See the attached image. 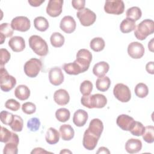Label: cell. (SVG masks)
<instances>
[{
    "mask_svg": "<svg viewBox=\"0 0 154 154\" xmlns=\"http://www.w3.org/2000/svg\"><path fill=\"white\" fill-rule=\"evenodd\" d=\"M113 94L116 98L122 102H128L131 98L130 89L122 83H118L114 86Z\"/></svg>",
    "mask_w": 154,
    "mask_h": 154,
    "instance_id": "cell-6",
    "label": "cell"
},
{
    "mask_svg": "<svg viewBox=\"0 0 154 154\" xmlns=\"http://www.w3.org/2000/svg\"><path fill=\"white\" fill-rule=\"evenodd\" d=\"M70 111L67 108H60L55 112L56 119L60 122H66L70 119Z\"/></svg>",
    "mask_w": 154,
    "mask_h": 154,
    "instance_id": "cell-35",
    "label": "cell"
},
{
    "mask_svg": "<svg viewBox=\"0 0 154 154\" xmlns=\"http://www.w3.org/2000/svg\"><path fill=\"white\" fill-rule=\"evenodd\" d=\"M40 126V120L37 117H32L28 120L27 122V128L32 132L37 131Z\"/></svg>",
    "mask_w": 154,
    "mask_h": 154,
    "instance_id": "cell-42",
    "label": "cell"
},
{
    "mask_svg": "<svg viewBox=\"0 0 154 154\" xmlns=\"http://www.w3.org/2000/svg\"><path fill=\"white\" fill-rule=\"evenodd\" d=\"M146 71L149 73H150L152 75H153L154 73V70H153V61H150L147 63L146 66Z\"/></svg>",
    "mask_w": 154,
    "mask_h": 154,
    "instance_id": "cell-48",
    "label": "cell"
},
{
    "mask_svg": "<svg viewBox=\"0 0 154 154\" xmlns=\"http://www.w3.org/2000/svg\"><path fill=\"white\" fill-rule=\"evenodd\" d=\"M136 28L135 22L126 18L121 22L120 25V29L123 33H129L134 31Z\"/></svg>",
    "mask_w": 154,
    "mask_h": 154,
    "instance_id": "cell-31",
    "label": "cell"
},
{
    "mask_svg": "<svg viewBox=\"0 0 154 154\" xmlns=\"http://www.w3.org/2000/svg\"><path fill=\"white\" fill-rule=\"evenodd\" d=\"M142 136L146 142L152 143L154 141V127L153 126H146Z\"/></svg>",
    "mask_w": 154,
    "mask_h": 154,
    "instance_id": "cell-37",
    "label": "cell"
},
{
    "mask_svg": "<svg viewBox=\"0 0 154 154\" xmlns=\"http://www.w3.org/2000/svg\"><path fill=\"white\" fill-rule=\"evenodd\" d=\"M29 45L34 52L40 57L46 56L48 53L47 43L39 35H31L29 38Z\"/></svg>",
    "mask_w": 154,
    "mask_h": 154,
    "instance_id": "cell-3",
    "label": "cell"
},
{
    "mask_svg": "<svg viewBox=\"0 0 154 154\" xmlns=\"http://www.w3.org/2000/svg\"><path fill=\"white\" fill-rule=\"evenodd\" d=\"M134 91L136 96L140 98H144L146 97L149 93V89L147 86L142 82L137 84Z\"/></svg>",
    "mask_w": 154,
    "mask_h": 154,
    "instance_id": "cell-36",
    "label": "cell"
},
{
    "mask_svg": "<svg viewBox=\"0 0 154 154\" xmlns=\"http://www.w3.org/2000/svg\"><path fill=\"white\" fill-rule=\"evenodd\" d=\"M76 16L81 25L84 26H89L93 25L96 19V14L87 8L78 11L76 13Z\"/></svg>",
    "mask_w": 154,
    "mask_h": 154,
    "instance_id": "cell-7",
    "label": "cell"
},
{
    "mask_svg": "<svg viewBox=\"0 0 154 154\" xmlns=\"http://www.w3.org/2000/svg\"><path fill=\"white\" fill-rule=\"evenodd\" d=\"M125 4L122 0L106 1L104 5V10L108 14L119 15L124 12Z\"/></svg>",
    "mask_w": 154,
    "mask_h": 154,
    "instance_id": "cell-8",
    "label": "cell"
},
{
    "mask_svg": "<svg viewBox=\"0 0 154 154\" xmlns=\"http://www.w3.org/2000/svg\"><path fill=\"white\" fill-rule=\"evenodd\" d=\"M19 137L18 135L13 133L12 134V137L11 140L6 143L4 147V154H17L18 152L17 146L19 144Z\"/></svg>",
    "mask_w": 154,
    "mask_h": 154,
    "instance_id": "cell-16",
    "label": "cell"
},
{
    "mask_svg": "<svg viewBox=\"0 0 154 154\" xmlns=\"http://www.w3.org/2000/svg\"><path fill=\"white\" fill-rule=\"evenodd\" d=\"M71 153L72 152H70V151H69V150H67V149H64V150H61V152H60V153Z\"/></svg>",
    "mask_w": 154,
    "mask_h": 154,
    "instance_id": "cell-53",
    "label": "cell"
},
{
    "mask_svg": "<svg viewBox=\"0 0 154 154\" xmlns=\"http://www.w3.org/2000/svg\"><path fill=\"white\" fill-rule=\"evenodd\" d=\"M93 90V84L88 80H85L80 85V91L83 95L90 94Z\"/></svg>",
    "mask_w": 154,
    "mask_h": 154,
    "instance_id": "cell-40",
    "label": "cell"
},
{
    "mask_svg": "<svg viewBox=\"0 0 154 154\" xmlns=\"http://www.w3.org/2000/svg\"><path fill=\"white\" fill-rule=\"evenodd\" d=\"M8 46L13 51L19 52L23 51L25 48V42L23 37L14 36L9 40Z\"/></svg>",
    "mask_w": 154,
    "mask_h": 154,
    "instance_id": "cell-18",
    "label": "cell"
},
{
    "mask_svg": "<svg viewBox=\"0 0 154 154\" xmlns=\"http://www.w3.org/2000/svg\"><path fill=\"white\" fill-rule=\"evenodd\" d=\"M11 26L14 30L20 32H25L30 28L31 22L27 17L17 16L12 19Z\"/></svg>",
    "mask_w": 154,
    "mask_h": 154,
    "instance_id": "cell-10",
    "label": "cell"
},
{
    "mask_svg": "<svg viewBox=\"0 0 154 154\" xmlns=\"http://www.w3.org/2000/svg\"><path fill=\"white\" fill-rule=\"evenodd\" d=\"M0 118L3 124L10 126L13 120L14 115L6 111H2L0 113Z\"/></svg>",
    "mask_w": 154,
    "mask_h": 154,
    "instance_id": "cell-41",
    "label": "cell"
},
{
    "mask_svg": "<svg viewBox=\"0 0 154 154\" xmlns=\"http://www.w3.org/2000/svg\"><path fill=\"white\" fill-rule=\"evenodd\" d=\"M14 95L18 99L25 100L29 98L30 96V90L26 85H19L14 90Z\"/></svg>",
    "mask_w": 154,
    "mask_h": 154,
    "instance_id": "cell-26",
    "label": "cell"
},
{
    "mask_svg": "<svg viewBox=\"0 0 154 154\" xmlns=\"http://www.w3.org/2000/svg\"><path fill=\"white\" fill-rule=\"evenodd\" d=\"M111 85L110 79L108 76H102L99 78L96 81V88L100 91H106Z\"/></svg>",
    "mask_w": 154,
    "mask_h": 154,
    "instance_id": "cell-29",
    "label": "cell"
},
{
    "mask_svg": "<svg viewBox=\"0 0 154 154\" xmlns=\"http://www.w3.org/2000/svg\"><path fill=\"white\" fill-rule=\"evenodd\" d=\"M63 4L62 0H49L46 7L47 14L53 17L58 16L62 12Z\"/></svg>",
    "mask_w": 154,
    "mask_h": 154,
    "instance_id": "cell-12",
    "label": "cell"
},
{
    "mask_svg": "<svg viewBox=\"0 0 154 154\" xmlns=\"http://www.w3.org/2000/svg\"><path fill=\"white\" fill-rule=\"evenodd\" d=\"M51 153L49 152H48L46 150H45L44 149H42L41 147H36L35 149H34L31 153Z\"/></svg>",
    "mask_w": 154,
    "mask_h": 154,
    "instance_id": "cell-50",
    "label": "cell"
},
{
    "mask_svg": "<svg viewBox=\"0 0 154 154\" xmlns=\"http://www.w3.org/2000/svg\"><path fill=\"white\" fill-rule=\"evenodd\" d=\"M22 110L26 114H32L35 112L36 106L32 102H27L22 105Z\"/></svg>",
    "mask_w": 154,
    "mask_h": 154,
    "instance_id": "cell-44",
    "label": "cell"
},
{
    "mask_svg": "<svg viewBox=\"0 0 154 154\" xmlns=\"http://www.w3.org/2000/svg\"><path fill=\"white\" fill-rule=\"evenodd\" d=\"M87 129L93 134L100 137L103 130V125L100 119H94L90 122L89 126Z\"/></svg>",
    "mask_w": 154,
    "mask_h": 154,
    "instance_id": "cell-22",
    "label": "cell"
},
{
    "mask_svg": "<svg viewBox=\"0 0 154 154\" xmlns=\"http://www.w3.org/2000/svg\"><path fill=\"white\" fill-rule=\"evenodd\" d=\"M12 134L11 131L8 130L7 128L1 126V138L0 141L2 143H8L11 138L12 137Z\"/></svg>",
    "mask_w": 154,
    "mask_h": 154,
    "instance_id": "cell-43",
    "label": "cell"
},
{
    "mask_svg": "<svg viewBox=\"0 0 154 154\" xmlns=\"http://www.w3.org/2000/svg\"><path fill=\"white\" fill-rule=\"evenodd\" d=\"M1 53V67H3L5 64L8 63V61L10 59L11 55L10 52L4 48H1L0 49Z\"/></svg>",
    "mask_w": 154,
    "mask_h": 154,
    "instance_id": "cell-46",
    "label": "cell"
},
{
    "mask_svg": "<svg viewBox=\"0 0 154 154\" xmlns=\"http://www.w3.org/2000/svg\"><path fill=\"white\" fill-rule=\"evenodd\" d=\"M76 57V61L82 67L84 72L87 71L92 60L91 53L87 49H81L78 51Z\"/></svg>",
    "mask_w": 154,
    "mask_h": 154,
    "instance_id": "cell-9",
    "label": "cell"
},
{
    "mask_svg": "<svg viewBox=\"0 0 154 154\" xmlns=\"http://www.w3.org/2000/svg\"><path fill=\"white\" fill-rule=\"evenodd\" d=\"M99 138L100 137L93 134L87 129L84 134L82 144L86 149L92 150L96 147Z\"/></svg>",
    "mask_w": 154,
    "mask_h": 154,
    "instance_id": "cell-11",
    "label": "cell"
},
{
    "mask_svg": "<svg viewBox=\"0 0 154 154\" xmlns=\"http://www.w3.org/2000/svg\"><path fill=\"white\" fill-rule=\"evenodd\" d=\"M144 51L143 45L138 42L131 43L128 47V54L134 59L141 58L144 55Z\"/></svg>",
    "mask_w": 154,
    "mask_h": 154,
    "instance_id": "cell-13",
    "label": "cell"
},
{
    "mask_svg": "<svg viewBox=\"0 0 154 154\" xmlns=\"http://www.w3.org/2000/svg\"><path fill=\"white\" fill-rule=\"evenodd\" d=\"M5 106L7 109H9L13 111H17L18 109H19L20 104L17 100L13 99H10L6 101L5 103Z\"/></svg>",
    "mask_w": 154,
    "mask_h": 154,
    "instance_id": "cell-45",
    "label": "cell"
},
{
    "mask_svg": "<svg viewBox=\"0 0 154 154\" xmlns=\"http://www.w3.org/2000/svg\"><path fill=\"white\" fill-rule=\"evenodd\" d=\"M64 75L61 69L58 67H54L50 69L49 72V82L54 85L58 86L64 81Z\"/></svg>",
    "mask_w": 154,
    "mask_h": 154,
    "instance_id": "cell-14",
    "label": "cell"
},
{
    "mask_svg": "<svg viewBox=\"0 0 154 154\" xmlns=\"http://www.w3.org/2000/svg\"><path fill=\"white\" fill-rule=\"evenodd\" d=\"M135 120L134 119L126 114H121L117 118L116 123L119 127L122 130L129 131L132 128Z\"/></svg>",
    "mask_w": 154,
    "mask_h": 154,
    "instance_id": "cell-17",
    "label": "cell"
},
{
    "mask_svg": "<svg viewBox=\"0 0 154 154\" xmlns=\"http://www.w3.org/2000/svg\"><path fill=\"white\" fill-rule=\"evenodd\" d=\"M142 149V143L138 139L131 138L125 144V149L129 153H135Z\"/></svg>",
    "mask_w": 154,
    "mask_h": 154,
    "instance_id": "cell-21",
    "label": "cell"
},
{
    "mask_svg": "<svg viewBox=\"0 0 154 154\" xmlns=\"http://www.w3.org/2000/svg\"><path fill=\"white\" fill-rule=\"evenodd\" d=\"M154 32V22L151 19H144L141 22L134 31L135 37L140 40H144Z\"/></svg>",
    "mask_w": 154,
    "mask_h": 154,
    "instance_id": "cell-2",
    "label": "cell"
},
{
    "mask_svg": "<svg viewBox=\"0 0 154 154\" xmlns=\"http://www.w3.org/2000/svg\"><path fill=\"white\" fill-rule=\"evenodd\" d=\"M42 68V61L35 58H32L27 61L24 64V72L30 78H35L39 73Z\"/></svg>",
    "mask_w": 154,
    "mask_h": 154,
    "instance_id": "cell-4",
    "label": "cell"
},
{
    "mask_svg": "<svg viewBox=\"0 0 154 154\" xmlns=\"http://www.w3.org/2000/svg\"><path fill=\"white\" fill-rule=\"evenodd\" d=\"M23 121L22 117L17 115H14V119L10 125L11 129L15 132H20L23 129Z\"/></svg>",
    "mask_w": 154,
    "mask_h": 154,
    "instance_id": "cell-38",
    "label": "cell"
},
{
    "mask_svg": "<svg viewBox=\"0 0 154 154\" xmlns=\"http://www.w3.org/2000/svg\"><path fill=\"white\" fill-rule=\"evenodd\" d=\"M109 66L105 61H100L96 63L93 68V73L97 77H102L108 72Z\"/></svg>",
    "mask_w": 154,
    "mask_h": 154,
    "instance_id": "cell-24",
    "label": "cell"
},
{
    "mask_svg": "<svg viewBox=\"0 0 154 154\" xmlns=\"http://www.w3.org/2000/svg\"><path fill=\"white\" fill-rule=\"evenodd\" d=\"M63 69L65 72L69 75H77L81 73L84 72L82 67L75 60L73 63H66L63 65Z\"/></svg>",
    "mask_w": 154,
    "mask_h": 154,
    "instance_id": "cell-23",
    "label": "cell"
},
{
    "mask_svg": "<svg viewBox=\"0 0 154 154\" xmlns=\"http://www.w3.org/2000/svg\"><path fill=\"white\" fill-rule=\"evenodd\" d=\"M13 34V29L11 25L8 23H2L0 25V40L1 43L3 44L6 37H11Z\"/></svg>",
    "mask_w": 154,
    "mask_h": 154,
    "instance_id": "cell-27",
    "label": "cell"
},
{
    "mask_svg": "<svg viewBox=\"0 0 154 154\" xmlns=\"http://www.w3.org/2000/svg\"><path fill=\"white\" fill-rule=\"evenodd\" d=\"M45 139L48 144H55L59 141L60 134L56 129L49 128L46 133Z\"/></svg>",
    "mask_w": 154,
    "mask_h": 154,
    "instance_id": "cell-28",
    "label": "cell"
},
{
    "mask_svg": "<svg viewBox=\"0 0 154 154\" xmlns=\"http://www.w3.org/2000/svg\"><path fill=\"white\" fill-rule=\"evenodd\" d=\"M73 7L79 11L84 8L85 5V1L84 0H73L72 1Z\"/></svg>",
    "mask_w": 154,
    "mask_h": 154,
    "instance_id": "cell-47",
    "label": "cell"
},
{
    "mask_svg": "<svg viewBox=\"0 0 154 154\" xmlns=\"http://www.w3.org/2000/svg\"><path fill=\"white\" fill-rule=\"evenodd\" d=\"M96 153H110L108 149L105 147H99L98 150L96 152Z\"/></svg>",
    "mask_w": 154,
    "mask_h": 154,
    "instance_id": "cell-51",
    "label": "cell"
},
{
    "mask_svg": "<svg viewBox=\"0 0 154 154\" xmlns=\"http://www.w3.org/2000/svg\"><path fill=\"white\" fill-rule=\"evenodd\" d=\"M81 104L90 109L102 108L107 103L106 97L101 94L83 95L81 99Z\"/></svg>",
    "mask_w": 154,
    "mask_h": 154,
    "instance_id": "cell-1",
    "label": "cell"
},
{
    "mask_svg": "<svg viewBox=\"0 0 154 154\" xmlns=\"http://www.w3.org/2000/svg\"><path fill=\"white\" fill-rule=\"evenodd\" d=\"M76 26V22L73 17L70 16H64L60 22V28L64 32L70 34L73 32Z\"/></svg>",
    "mask_w": 154,
    "mask_h": 154,
    "instance_id": "cell-15",
    "label": "cell"
},
{
    "mask_svg": "<svg viewBox=\"0 0 154 154\" xmlns=\"http://www.w3.org/2000/svg\"><path fill=\"white\" fill-rule=\"evenodd\" d=\"M34 25L36 29L43 32L49 28V22L48 20L43 16H38L34 20Z\"/></svg>",
    "mask_w": 154,
    "mask_h": 154,
    "instance_id": "cell-30",
    "label": "cell"
},
{
    "mask_svg": "<svg viewBox=\"0 0 154 154\" xmlns=\"http://www.w3.org/2000/svg\"><path fill=\"white\" fill-rule=\"evenodd\" d=\"M126 15V18H128L135 22L141 18L142 13H141V9L139 7H132L127 10Z\"/></svg>",
    "mask_w": 154,
    "mask_h": 154,
    "instance_id": "cell-32",
    "label": "cell"
},
{
    "mask_svg": "<svg viewBox=\"0 0 154 154\" xmlns=\"http://www.w3.org/2000/svg\"><path fill=\"white\" fill-rule=\"evenodd\" d=\"M60 132L61 138L64 141L72 140L75 135V131L70 125L64 124L60 127Z\"/></svg>",
    "mask_w": 154,
    "mask_h": 154,
    "instance_id": "cell-25",
    "label": "cell"
},
{
    "mask_svg": "<svg viewBox=\"0 0 154 154\" xmlns=\"http://www.w3.org/2000/svg\"><path fill=\"white\" fill-rule=\"evenodd\" d=\"M54 100L59 105H66L70 100L69 94L64 89H59L54 93Z\"/></svg>",
    "mask_w": 154,
    "mask_h": 154,
    "instance_id": "cell-19",
    "label": "cell"
},
{
    "mask_svg": "<svg viewBox=\"0 0 154 154\" xmlns=\"http://www.w3.org/2000/svg\"><path fill=\"white\" fill-rule=\"evenodd\" d=\"M88 118V116L87 111L79 109L75 112L73 117V122L76 126L81 127L86 123Z\"/></svg>",
    "mask_w": 154,
    "mask_h": 154,
    "instance_id": "cell-20",
    "label": "cell"
},
{
    "mask_svg": "<svg viewBox=\"0 0 154 154\" xmlns=\"http://www.w3.org/2000/svg\"><path fill=\"white\" fill-rule=\"evenodd\" d=\"M144 128L145 127L141 122L135 121L129 131L133 135L139 137L143 135L144 131Z\"/></svg>",
    "mask_w": 154,
    "mask_h": 154,
    "instance_id": "cell-39",
    "label": "cell"
},
{
    "mask_svg": "<svg viewBox=\"0 0 154 154\" xmlns=\"http://www.w3.org/2000/svg\"><path fill=\"white\" fill-rule=\"evenodd\" d=\"M153 38H152V40L149 42V44H148L149 49L150 51H152V52L153 51Z\"/></svg>",
    "mask_w": 154,
    "mask_h": 154,
    "instance_id": "cell-52",
    "label": "cell"
},
{
    "mask_svg": "<svg viewBox=\"0 0 154 154\" xmlns=\"http://www.w3.org/2000/svg\"><path fill=\"white\" fill-rule=\"evenodd\" d=\"M64 37L60 32H55L52 34L50 37V42L51 45L55 48H60L64 43Z\"/></svg>",
    "mask_w": 154,
    "mask_h": 154,
    "instance_id": "cell-33",
    "label": "cell"
},
{
    "mask_svg": "<svg viewBox=\"0 0 154 154\" xmlns=\"http://www.w3.org/2000/svg\"><path fill=\"white\" fill-rule=\"evenodd\" d=\"M0 84L1 90L5 92H8L12 90L16 84V78L10 75L4 67H1Z\"/></svg>",
    "mask_w": 154,
    "mask_h": 154,
    "instance_id": "cell-5",
    "label": "cell"
},
{
    "mask_svg": "<svg viewBox=\"0 0 154 154\" xmlns=\"http://www.w3.org/2000/svg\"><path fill=\"white\" fill-rule=\"evenodd\" d=\"M28 3L30 4L31 6L32 7H38L40 6L43 2H45V0L43 1H38V0H32V1H28Z\"/></svg>",
    "mask_w": 154,
    "mask_h": 154,
    "instance_id": "cell-49",
    "label": "cell"
},
{
    "mask_svg": "<svg viewBox=\"0 0 154 154\" xmlns=\"http://www.w3.org/2000/svg\"><path fill=\"white\" fill-rule=\"evenodd\" d=\"M105 43L104 40L101 37H95L90 41V46L94 52H100L105 48Z\"/></svg>",
    "mask_w": 154,
    "mask_h": 154,
    "instance_id": "cell-34",
    "label": "cell"
}]
</instances>
